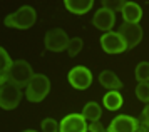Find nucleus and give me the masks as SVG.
I'll return each instance as SVG.
<instances>
[{"instance_id": "obj_1", "label": "nucleus", "mask_w": 149, "mask_h": 132, "mask_svg": "<svg viewBox=\"0 0 149 132\" xmlns=\"http://www.w3.org/2000/svg\"><path fill=\"white\" fill-rule=\"evenodd\" d=\"M37 20V12H35L34 7H29V5H24L20 7L19 10L12 12L10 15L5 17L3 24L10 28H19V30H27L35 24Z\"/></svg>"}, {"instance_id": "obj_2", "label": "nucleus", "mask_w": 149, "mask_h": 132, "mask_svg": "<svg viewBox=\"0 0 149 132\" xmlns=\"http://www.w3.org/2000/svg\"><path fill=\"white\" fill-rule=\"evenodd\" d=\"M22 89L12 80H0V107L3 110H12L20 104Z\"/></svg>"}, {"instance_id": "obj_3", "label": "nucleus", "mask_w": 149, "mask_h": 132, "mask_svg": "<svg viewBox=\"0 0 149 132\" xmlns=\"http://www.w3.org/2000/svg\"><path fill=\"white\" fill-rule=\"evenodd\" d=\"M50 92V80L44 74H35L30 84L25 87V97L29 102H42Z\"/></svg>"}, {"instance_id": "obj_4", "label": "nucleus", "mask_w": 149, "mask_h": 132, "mask_svg": "<svg viewBox=\"0 0 149 132\" xmlns=\"http://www.w3.org/2000/svg\"><path fill=\"white\" fill-rule=\"evenodd\" d=\"M34 75L35 74L27 60H14V65L10 67V70L7 74V79L15 82L22 89V87H27L30 84Z\"/></svg>"}, {"instance_id": "obj_5", "label": "nucleus", "mask_w": 149, "mask_h": 132, "mask_svg": "<svg viewBox=\"0 0 149 132\" xmlns=\"http://www.w3.org/2000/svg\"><path fill=\"white\" fill-rule=\"evenodd\" d=\"M69 42H70V39L67 37L65 30H62V28H52V30H49V32L45 33V37H44V45H45V49L50 50V52L67 50Z\"/></svg>"}, {"instance_id": "obj_6", "label": "nucleus", "mask_w": 149, "mask_h": 132, "mask_svg": "<svg viewBox=\"0 0 149 132\" xmlns=\"http://www.w3.org/2000/svg\"><path fill=\"white\" fill-rule=\"evenodd\" d=\"M67 80L74 89H77V90H86L92 84V72L89 70L87 67H82V65L74 67L69 72Z\"/></svg>"}, {"instance_id": "obj_7", "label": "nucleus", "mask_w": 149, "mask_h": 132, "mask_svg": "<svg viewBox=\"0 0 149 132\" xmlns=\"http://www.w3.org/2000/svg\"><path fill=\"white\" fill-rule=\"evenodd\" d=\"M101 47L106 53H122L127 50V45L119 32H106L101 37Z\"/></svg>"}, {"instance_id": "obj_8", "label": "nucleus", "mask_w": 149, "mask_h": 132, "mask_svg": "<svg viewBox=\"0 0 149 132\" xmlns=\"http://www.w3.org/2000/svg\"><path fill=\"white\" fill-rule=\"evenodd\" d=\"M139 120L134 119L132 115H117L112 119V122L109 124L107 132H136L139 129Z\"/></svg>"}, {"instance_id": "obj_9", "label": "nucleus", "mask_w": 149, "mask_h": 132, "mask_svg": "<svg viewBox=\"0 0 149 132\" xmlns=\"http://www.w3.org/2000/svg\"><path fill=\"white\" fill-rule=\"evenodd\" d=\"M119 33L124 39V42H126L127 50L129 49H134L142 40V28L139 24H124V25L119 27Z\"/></svg>"}, {"instance_id": "obj_10", "label": "nucleus", "mask_w": 149, "mask_h": 132, "mask_svg": "<svg viewBox=\"0 0 149 132\" xmlns=\"http://www.w3.org/2000/svg\"><path fill=\"white\" fill-rule=\"evenodd\" d=\"M89 126L82 114H67L61 120V132H87Z\"/></svg>"}, {"instance_id": "obj_11", "label": "nucleus", "mask_w": 149, "mask_h": 132, "mask_svg": "<svg viewBox=\"0 0 149 132\" xmlns=\"http://www.w3.org/2000/svg\"><path fill=\"white\" fill-rule=\"evenodd\" d=\"M116 24V13L107 8H99L92 17V25L102 32H112V27Z\"/></svg>"}, {"instance_id": "obj_12", "label": "nucleus", "mask_w": 149, "mask_h": 132, "mask_svg": "<svg viewBox=\"0 0 149 132\" xmlns=\"http://www.w3.org/2000/svg\"><path fill=\"white\" fill-rule=\"evenodd\" d=\"M121 13L124 24H139V20L142 19V8L134 2H126Z\"/></svg>"}, {"instance_id": "obj_13", "label": "nucleus", "mask_w": 149, "mask_h": 132, "mask_svg": "<svg viewBox=\"0 0 149 132\" xmlns=\"http://www.w3.org/2000/svg\"><path fill=\"white\" fill-rule=\"evenodd\" d=\"M99 82H101V85L104 87V89H107V90H119V89H122L121 79H119L112 70H102V72L99 74Z\"/></svg>"}, {"instance_id": "obj_14", "label": "nucleus", "mask_w": 149, "mask_h": 132, "mask_svg": "<svg viewBox=\"0 0 149 132\" xmlns=\"http://www.w3.org/2000/svg\"><path fill=\"white\" fill-rule=\"evenodd\" d=\"M64 5L70 13H75V15H84L87 13L92 7H94V2L92 0H65Z\"/></svg>"}, {"instance_id": "obj_15", "label": "nucleus", "mask_w": 149, "mask_h": 132, "mask_svg": "<svg viewBox=\"0 0 149 132\" xmlns=\"http://www.w3.org/2000/svg\"><path fill=\"white\" fill-rule=\"evenodd\" d=\"M82 115L89 122H99V119L102 115V109L97 102H87L84 106V109H82Z\"/></svg>"}, {"instance_id": "obj_16", "label": "nucleus", "mask_w": 149, "mask_h": 132, "mask_svg": "<svg viewBox=\"0 0 149 132\" xmlns=\"http://www.w3.org/2000/svg\"><path fill=\"white\" fill-rule=\"evenodd\" d=\"M102 106L106 107L107 110H117V109H121L122 95L117 92V90H109V92L104 95V99H102Z\"/></svg>"}, {"instance_id": "obj_17", "label": "nucleus", "mask_w": 149, "mask_h": 132, "mask_svg": "<svg viewBox=\"0 0 149 132\" xmlns=\"http://www.w3.org/2000/svg\"><path fill=\"white\" fill-rule=\"evenodd\" d=\"M12 65H14V60L10 59L8 52L2 47L0 49V80L7 79V74H8V70H10Z\"/></svg>"}, {"instance_id": "obj_18", "label": "nucleus", "mask_w": 149, "mask_h": 132, "mask_svg": "<svg viewBox=\"0 0 149 132\" xmlns=\"http://www.w3.org/2000/svg\"><path fill=\"white\" fill-rule=\"evenodd\" d=\"M136 80L139 82H149V62H139L134 70Z\"/></svg>"}, {"instance_id": "obj_19", "label": "nucleus", "mask_w": 149, "mask_h": 132, "mask_svg": "<svg viewBox=\"0 0 149 132\" xmlns=\"http://www.w3.org/2000/svg\"><path fill=\"white\" fill-rule=\"evenodd\" d=\"M136 97L144 102V104H149V82H139L137 87H136Z\"/></svg>"}, {"instance_id": "obj_20", "label": "nucleus", "mask_w": 149, "mask_h": 132, "mask_svg": "<svg viewBox=\"0 0 149 132\" xmlns=\"http://www.w3.org/2000/svg\"><path fill=\"white\" fill-rule=\"evenodd\" d=\"M82 47H84V42H82L81 37H74V39H70V42H69V47H67L69 57H75V55H77V53L82 50Z\"/></svg>"}, {"instance_id": "obj_21", "label": "nucleus", "mask_w": 149, "mask_h": 132, "mask_svg": "<svg viewBox=\"0 0 149 132\" xmlns=\"http://www.w3.org/2000/svg\"><path fill=\"white\" fill-rule=\"evenodd\" d=\"M40 129L42 132H61V124H57V120L52 117H47L42 120Z\"/></svg>"}, {"instance_id": "obj_22", "label": "nucleus", "mask_w": 149, "mask_h": 132, "mask_svg": "<svg viewBox=\"0 0 149 132\" xmlns=\"http://www.w3.org/2000/svg\"><path fill=\"white\" fill-rule=\"evenodd\" d=\"M126 5V2H119V0H116V2H111V0H104L102 2V8H107L111 12H122V8Z\"/></svg>"}, {"instance_id": "obj_23", "label": "nucleus", "mask_w": 149, "mask_h": 132, "mask_svg": "<svg viewBox=\"0 0 149 132\" xmlns=\"http://www.w3.org/2000/svg\"><path fill=\"white\" fill-rule=\"evenodd\" d=\"M139 122H141L144 127H148V131H149V104L144 107V110L141 112V119H139Z\"/></svg>"}, {"instance_id": "obj_24", "label": "nucleus", "mask_w": 149, "mask_h": 132, "mask_svg": "<svg viewBox=\"0 0 149 132\" xmlns=\"http://www.w3.org/2000/svg\"><path fill=\"white\" fill-rule=\"evenodd\" d=\"M89 132H107V129H104V126H102L101 120H99V122H91Z\"/></svg>"}, {"instance_id": "obj_25", "label": "nucleus", "mask_w": 149, "mask_h": 132, "mask_svg": "<svg viewBox=\"0 0 149 132\" xmlns=\"http://www.w3.org/2000/svg\"><path fill=\"white\" fill-rule=\"evenodd\" d=\"M136 132H148V131H146L144 127H139V129H137V131H136Z\"/></svg>"}, {"instance_id": "obj_26", "label": "nucleus", "mask_w": 149, "mask_h": 132, "mask_svg": "<svg viewBox=\"0 0 149 132\" xmlns=\"http://www.w3.org/2000/svg\"><path fill=\"white\" fill-rule=\"evenodd\" d=\"M22 132H37V131H30V129H27V131H22Z\"/></svg>"}, {"instance_id": "obj_27", "label": "nucleus", "mask_w": 149, "mask_h": 132, "mask_svg": "<svg viewBox=\"0 0 149 132\" xmlns=\"http://www.w3.org/2000/svg\"><path fill=\"white\" fill-rule=\"evenodd\" d=\"M148 132H149V131H148Z\"/></svg>"}]
</instances>
